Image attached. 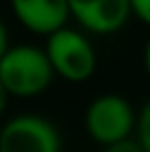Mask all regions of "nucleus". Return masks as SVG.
I'll return each mask as SVG.
<instances>
[{"label": "nucleus", "instance_id": "f257e3e1", "mask_svg": "<svg viewBox=\"0 0 150 152\" xmlns=\"http://www.w3.org/2000/svg\"><path fill=\"white\" fill-rule=\"evenodd\" d=\"M53 69L44 51L31 44L7 46L0 57V82L9 95L33 97L49 88Z\"/></svg>", "mask_w": 150, "mask_h": 152}, {"label": "nucleus", "instance_id": "f03ea898", "mask_svg": "<svg viewBox=\"0 0 150 152\" xmlns=\"http://www.w3.org/2000/svg\"><path fill=\"white\" fill-rule=\"evenodd\" d=\"M44 53L51 62L53 73L62 75L69 82H84L95 71V51L89 44V40L73 29L62 27L46 35Z\"/></svg>", "mask_w": 150, "mask_h": 152}, {"label": "nucleus", "instance_id": "7ed1b4c3", "mask_svg": "<svg viewBox=\"0 0 150 152\" xmlns=\"http://www.w3.org/2000/svg\"><path fill=\"white\" fill-rule=\"evenodd\" d=\"M84 124H86V132L97 143L113 145L128 139L132 126H135V115H132L130 104L124 97L100 95L86 108Z\"/></svg>", "mask_w": 150, "mask_h": 152}, {"label": "nucleus", "instance_id": "20e7f679", "mask_svg": "<svg viewBox=\"0 0 150 152\" xmlns=\"http://www.w3.org/2000/svg\"><path fill=\"white\" fill-rule=\"evenodd\" d=\"M0 152H60V132L44 117L20 115L0 130Z\"/></svg>", "mask_w": 150, "mask_h": 152}, {"label": "nucleus", "instance_id": "39448f33", "mask_svg": "<svg viewBox=\"0 0 150 152\" xmlns=\"http://www.w3.org/2000/svg\"><path fill=\"white\" fill-rule=\"evenodd\" d=\"M69 11L86 31L104 35L126 24L130 4L128 0H69Z\"/></svg>", "mask_w": 150, "mask_h": 152}, {"label": "nucleus", "instance_id": "423d86ee", "mask_svg": "<svg viewBox=\"0 0 150 152\" xmlns=\"http://www.w3.org/2000/svg\"><path fill=\"white\" fill-rule=\"evenodd\" d=\"M15 18L29 31L49 35L69 20V0H11Z\"/></svg>", "mask_w": 150, "mask_h": 152}, {"label": "nucleus", "instance_id": "0eeeda50", "mask_svg": "<svg viewBox=\"0 0 150 152\" xmlns=\"http://www.w3.org/2000/svg\"><path fill=\"white\" fill-rule=\"evenodd\" d=\"M137 128H139V141L137 143L143 148V152H150V99L146 102V106L141 108V113H139Z\"/></svg>", "mask_w": 150, "mask_h": 152}, {"label": "nucleus", "instance_id": "6e6552de", "mask_svg": "<svg viewBox=\"0 0 150 152\" xmlns=\"http://www.w3.org/2000/svg\"><path fill=\"white\" fill-rule=\"evenodd\" d=\"M130 13H135L141 22L150 24V0H128Z\"/></svg>", "mask_w": 150, "mask_h": 152}, {"label": "nucleus", "instance_id": "1a4fd4ad", "mask_svg": "<svg viewBox=\"0 0 150 152\" xmlns=\"http://www.w3.org/2000/svg\"><path fill=\"white\" fill-rule=\"evenodd\" d=\"M106 152H143V148L137 143V141L124 139V141H119V143L106 145Z\"/></svg>", "mask_w": 150, "mask_h": 152}, {"label": "nucleus", "instance_id": "9d476101", "mask_svg": "<svg viewBox=\"0 0 150 152\" xmlns=\"http://www.w3.org/2000/svg\"><path fill=\"white\" fill-rule=\"evenodd\" d=\"M7 46H9V42H7V29H4L2 20H0V57H2L4 51H7Z\"/></svg>", "mask_w": 150, "mask_h": 152}, {"label": "nucleus", "instance_id": "9b49d317", "mask_svg": "<svg viewBox=\"0 0 150 152\" xmlns=\"http://www.w3.org/2000/svg\"><path fill=\"white\" fill-rule=\"evenodd\" d=\"M7 99H9V93H7V88L2 86V82H0V115L7 108Z\"/></svg>", "mask_w": 150, "mask_h": 152}, {"label": "nucleus", "instance_id": "f8f14e48", "mask_svg": "<svg viewBox=\"0 0 150 152\" xmlns=\"http://www.w3.org/2000/svg\"><path fill=\"white\" fill-rule=\"evenodd\" d=\"M143 62H146V71H148V77H150V40L146 44V53H143Z\"/></svg>", "mask_w": 150, "mask_h": 152}]
</instances>
